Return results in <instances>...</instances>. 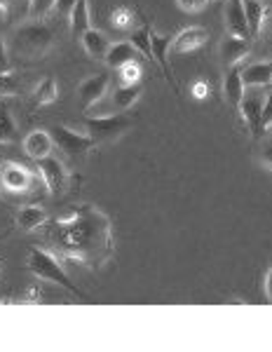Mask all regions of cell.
<instances>
[{
    "label": "cell",
    "instance_id": "obj_2",
    "mask_svg": "<svg viewBox=\"0 0 272 352\" xmlns=\"http://www.w3.org/2000/svg\"><path fill=\"white\" fill-rule=\"evenodd\" d=\"M54 33L47 24H43L41 19H31L26 24H21L12 33V50L14 54L28 56V59H41L52 50Z\"/></svg>",
    "mask_w": 272,
    "mask_h": 352
},
{
    "label": "cell",
    "instance_id": "obj_3",
    "mask_svg": "<svg viewBox=\"0 0 272 352\" xmlns=\"http://www.w3.org/2000/svg\"><path fill=\"white\" fill-rule=\"evenodd\" d=\"M36 188H45V181L38 169H28L26 164H19L14 160L0 162V197H14L28 195Z\"/></svg>",
    "mask_w": 272,
    "mask_h": 352
},
{
    "label": "cell",
    "instance_id": "obj_10",
    "mask_svg": "<svg viewBox=\"0 0 272 352\" xmlns=\"http://www.w3.org/2000/svg\"><path fill=\"white\" fill-rule=\"evenodd\" d=\"M249 52H251V38L228 36L218 45V56H220V64H223L225 71H228V68H235L245 56H249Z\"/></svg>",
    "mask_w": 272,
    "mask_h": 352
},
{
    "label": "cell",
    "instance_id": "obj_11",
    "mask_svg": "<svg viewBox=\"0 0 272 352\" xmlns=\"http://www.w3.org/2000/svg\"><path fill=\"white\" fill-rule=\"evenodd\" d=\"M207 38H209L207 28L188 26V28H183V31L174 36L172 50H169V52H172V56L174 54H190V52H195V50H200L202 45L207 43Z\"/></svg>",
    "mask_w": 272,
    "mask_h": 352
},
{
    "label": "cell",
    "instance_id": "obj_4",
    "mask_svg": "<svg viewBox=\"0 0 272 352\" xmlns=\"http://www.w3.org/2000/svg\"><path fill=\"white\" fill-rule=\"evenodd\" d=\"M28 270L33 272V275L38 277V280L43 282H54V285H59L61 289H66L68 294H73V296H82V292L73 285V280L68 277V272L64 270V265H61V261L56 254L47 252V249H31L28 252V261H26Z\"/></svg>",
    "mask_w": 272,
    "mask_h": 352
},
{
    "label": "cell",
    "instance_id": "obj_41",
    "mask_svg": "<svg viewBox=\"0 0 272 352\" xmlns=\"http://www.w3.org/2000/svg\"><path fill=\"white\" fill-rule=\"evenodd\" d=\"M270 66H272V59H270Z\"/></svg>",
    "mask_w": 272,
    "mask_h": 352
},
{
    "label": "cell",
    "instance_id": "obj_9",
    "mask_svg": "<svg viewBox=\"0 0 272 352\" xmlns=\"http://www.w3.org/2000/svg\"><path fill=\"white\" fill-rule=\"evenodd\" d=\"M263 104H265V92H260V87H249V92H245V99H242V104L237 106V111L242 113V120L247 122L249 132H251L253 136H258Z\"/></svg>",
    "mask_w": 272,
    "mask_h": 352
},
{
    "label": "cell",
    "instance_id": "obj_28",
    "mask_svg": "<svg viewBox=\"0 0 272 352\" xmlns=\"http://www.w3.org/2000/svg\"><path fill=\"white\" fill-rule=\"evenodd\" d=\"M56 0H28V19H45L54 10Z\"/></svg>",
    "mask_w": 272,
    "mask_h": 352
},
{
    "label": "cell",
    "instance_id": "obj_19",
    "mask_svg": "<svg viewBox=\"0 0 272 352\" xmlns=\"http://www.w3.org/2000/svg\"><path fill=\"white\" fill-rule=\"evenodd\" d=\"M68 26L76 38H80L87 28H92V12H89V0H76L73 10L68 12Z\"/></svg>",
    "mask_w": 272,
    "mask_h": 352
},
{
    "label": "cell",
    "instance_id": "obj_34",
    "mask_svg": "<svg viewBox=\"0 0 272 352\" xmlns=\"http://www.w3.org/2000/svg\"><path fill=\"white\" fill-rule=\"evenodd\" d=\"M73 5H76V0H56V5H54V12H59V14H66L73 10Z\"/></svg>",
    "mask_w": 272,
    "mask_h": 352
},
{
    "label": "cell",
    "instance_id": "obj_39",
    "mask_svg": "<svg viewBox=\"0 0 272 352\" xmlns=\"http://www.w3.org/2000/svg\"><path fill=\"white\" fill-rule=\"evenodd\" d=\"M8 3H12V0H0V5H8Z\"/></svg>",
    "mask_w": 272,
    "mask_h": 352
},
{
    "label": "cell",
    "instance_id": "obj_31",
    "mask_svg": "<svg viewBox=\"0 0 272 352\" xmlns=\"http://www.w3.org/2000/svg\"><path fill=\"white\" fill-rule=\"evenodd\" d=\"M258 157H260V162H263V167H268L272 172V136H268V139L260 144Z\"/></svg>",
    "mask_w": 272,
    "mask_h": 352
},
{
    "label": "cell",
    "instance_id": "obj_26",
    "mask_svg": "<svg viewBox=\"0 0 272 352\" xmlns=\"http://www.w3.org/2000/svg\"><path fill=\"white\" fill-rule=\"evenodd\" d=\"M141 76H144V71H141L139 61H129V64L117 68V85H139Z\"/></svg>",
    "mask_w": 272,
    "mask_h": 352
},
{
    "label": "cell",
    "instance_id": "obj_14",
    "mask_svg": "<svg viewBox=\"0 0 272 352\" xmlns=\"http://www.w3.org/2000/svg\"><path fill=\"white\" fill-rule=\"evenodd\" d=\"M52 151H54V141L49 129H33V132H28L24 136V153L33 162L52 155Z\"/></svg>",
    "mask_w": 272,
    "mask_h": 352
},
{
    "label": "cell",
    "instance_id": "obj_30",
    "mask_svg": "<svg viewBox=\"0 0 272 352\" xmlns=\"http://www.w3.org/2000/svg\"><path fill=\"white\" fill-rule=\"evenodd\" d=\"M272 129V89L265 94V104H263V113H260V127H258V136L268 134Z\"/></svg>",
    "mask_w": 272,
    "mask_h": 352
},
{
    "label": "cell",
    "instance_id": "obj_12",
    "mask_svg": "<svg viewBox=\"0 0 272 352\" xmlns=\"http://www.w3.org/2000/svg\"><path fill=\"white\" fill-rule=\"evenodd\" d=\"M172 41L174 36H160V33H152L150 31V47H152V61L160 66L164 80L169 85H174V89H179L177 80L172 76V66H169V50H172Z\"/></svg>",
    "mask_w": 272,
    "mask_h": 352
},
{
    "label": "cell",
    "instance_id": "obj_21",
    "mask_svg": "<svg viewBox=\"0 0 272 352\" xmlns=\"http://www.w3.org/2000/svg\"><path fill=\"white\" fill-rule=\"evenodd\" d=\"M242 80H245V87H268L272 80L270 61H258V64L247 66L242 71Z\"/></svg>",
    "mask_w": 272,
    "mask_h": 352
},
{
    "label": "cell",
    "instance_id": "obj_27",
    "mask_svg": "<svg viewBox=\"0 0 272 352\" xmlns=\"http://www.w3.org/2000/svg\"><path fill=\"white\" fill-rule=\"evenodd\" d=\"M111 26L115 31H129L134 26V12L129 8H115L111 12Z\"/></svg>",
    "mask_w": 272,
    "mask_h": 352
},
{
    "label": "cell",
    "instance_id": "obj_7",
    "mask_svg": "<svg viewBox=\"0 0 272 352\" xmlns=\"http://www.w3.org/2000/svg\"><path fill=\"white\" fill-rule=\"evenodd\" d=\"M36 169L41 172L43 176V181H45V188H47L49 195H61V192H66L68 188V169H66V164L59 160V157H52V155H47V157H43V160H38L36 162Z\"/></svg>",
    "mask_w": 272,
    "mask_h": 352
},
{
    "label": "cell",
    "instance_id": "obj_13",
    "mask_svg": "<svg viewBox=\"0 0 272 352\" xmlns=\"http://www.w3.org/2000/svg\"><path fill=\"white\" fill-rule=\"evenodd\" d=\"M141 92H144L141 82L139 85H117L111 94H106V96H109V111H106V116L129 111L136 101L141 99Z\"/></svg>",
    "mask_w": 272,
    "mask_h": 352
},
{
    "label": "cell",
    "instance_id": "obj_42",
    "mask_svg": "<svg viewBox=\"0 0 272 352\" xmlns=\"http://www.w3.org/2000/svg\"><path fill=\"white\" fill-rule=\"evenodd\" d=\"M0 296H3V292H0Z\"/></svg>",
    "mask_w": 272,
    "mask_h": 352
},
{
    "label": "cell",
    "instance_id": "obj_32",
    "mask_svg": "<svg viewBox=\"0 0 272 352\" xmlns=\"http://www.w3.org/2000/svg\"><path fill=\"white\" fill-rule=\"evenodd\" d=\"M179 3V8L183 10V12H200V10L207 8V3L209 0H177Z\"/></svg>",
    "mask_w": 272,
    "mask_h": 352
},
{
    "label": "cell",
    "instance_id": "obj_6",
    "mask_svg": "<svg viewBox=\"0 0 272 352\" xmlns=\"http://www.w3.org/2000/svg\"><path fill=\"white\" fill-rule=\"evenodd\" d=\"M49 134H52V141H54L56 148L68 157L87 155V153L96 146L87 132H76V129L66 127V124H54V127L49 129Z\"/></svg>",
    "mask_w": 272,
    "mask_h": 352
},
{
    "label": "cell",
    "instance_id": "obj_16",
    "mask_svg": "<svg viewBox=\"0 0 272 352\" xmlns=\"http://www.w3.org/2000/svg\"><path fill=\"white\" fill-rule=\"evenodd\" d=\"M242 8H245V16L249 24V36L258 38L265 28V21H268V8H265L263 0H242Z\"/></svg>",
    "mask_w": 272,
    "mask_h": 352
},
{
    "label": "cell",
    "instance_id": "obj_22",
    "mask_svg": "<svg viewBox=\"0 0 272 352\" xmlns=\"http://www.w3.org/2000/svg\"><path fill=\"white\" fill-rule=\"evenodd\" d=\"M136 56H141L139 52H136V47L132 43H113L111 50L106 52V64H109L111 68H120L124 64H129V61H136Z\"/></svg>",
    "mask_w": 272,
    "mask_h": 352
},
{
    "label": "cell",
    "instance_id": "obj_38",
    "mask_svg": "<svg viewBox=\"0 0 272 352\" xmlns=\"http://www.w3.org/2000/svg\"><path fill=\"white\" fill-rule=\"evenodd\" d=\"M263 31H268V38L272 41V12L268 14V21H265V28H263Z\"/></svg>",
    "mask_w": 272,
    "mask_h": 352
},
{
    "label": "cell",
    "instance_id": "obj_15",
    "mask_svg": "<svg viewBox=\"0 0 272 352\" xmlns=\"http://www.w3.org/2000/svg\"><path fill=\"white\" fill-rule=\"evenodd\" d=\"M225 31H228V36L235 38H251L249 36V24L242 0H228L225 3Z\"/></svg>",
    "mask_w": 272,
    "mask_h": 352
},
{
    "label": "cell",
    "instance_id": "obj_18",
    "mask_svg": "<svg viewBox=\"0 0 272 352\" xmlns=\"http://www.w3.org/2000/svg\"><path fill=\"white\" fill-rule=\"evenodd\" d=\"M245 80H242V71L240 68H228V73H225L223 78V94H225V101H228L230 106H240L242 99H245Z\"/></svg>",
    "mask_w": 272,
    "mask_h": 352
},
{
    "label": "cell",
    "instance_id": "obj_5",
    "mask_svg": "<svg viewBox=\"0 0 272 352\" xmlns=\"http://www.w3.org/2000/svg\"><path fill=\"white\" fill-rule=\"evenodd\" d=\"M129 127H132V118L124 116V113H113V116L87 118L84 132L92 136V141L99 146V144H111V141L120 139Z\"/></svg>",
    "mask_w": 272,
    "mask_h": 352
},
{
    "label": "cell",
    "instance_id": "obj_1",
    "mask_svg": "<svg viewBox=\"0 0 272 352\" xmlns=\"http://www.w3.org/2000/svg\"><path fill=\"white\" fill-rule=\"evenodd\" d=\"M49 240L54 242L61 258L87 268H101L115 252L111 221L92 204H80L66 217L56 219Z\"/></svg>",
    "mask_w": 272,
    "mask_h": 352
},
{
    "label": "cell",
    "instance_id": "obj_36",
    "mask_svg": "<svg viewBox=\"0 0 272 352\" xmlns=\"http://www.w3.org/2000/svg\"><path fill=\"white\" fill-rule=\"evenodd\" d=\"M5 64H8V47H5L3 38H0V68H5Z\"/></svg>",
    "mask_w": 272,
    "mask_h": 352
},
{
    "label": "cell",
    "instance_id": "obj_37",
    "mask_svg": "<svg viewBox=\"0 0 272 352\" xmlns=\"http://www.w3.org/2000/svg\"><path fill=\"white\" fill-rule=\"evenodd\" d=\"M8 5H0V24H5L8 21Z\"/></svg>",
    "mask_w": 272,
    "mask_h": 352
},
{
    "label": "cell",
    "instance_id": "obj_24",
    "mask_svg": "<svg viewBox=\"0 0 272 352\" xmlns=\"http://www.w3.org/2000/svg\"><path fill=\"white\" fill-rule=\"evenodd\" d=\"M129 43L136 47V52H139L144 59L152 61V47H150V28L144 26V28H136L132 31V36H129Z\"/></svg>",
    "mask_w": 272,
    "mask_h": 352
},
{
    "label": "cell",
    "instance_id": "obj_20",
    "mask_svg": "<svg viewBox=\"0 0 272 352\" xmlns=\"http://www.w3.org/2000/svg\"><path fill=\"white\" fill-rule=\"evenodd\" d=\"M45 221H47V214H45V209L38 207V204H26V207H21L19 212H16V226L24 232L38 230L41 226H45Z\"/></svg>",
    "mask_w": 272,
    "mask_h": 352
},
{
    "label": "cell",
    "instance_id": "obj_23",
    "mask_svg": "<svg viewBox=\"0 0 272 352\" xmlns=\"http://www.w3.org/2000/svg\"><path fill=\"white\" fill-rule=\"evenodd\" d=\"M59 99V89H56V80L54 78H43L38 82V87L33 89V104L36 106H47L54 104Z\"/></svg>",
    "mask_w": 272,
    "mask_h": 352
},
{
    "label": "cell",
    "instance_id": "obj_35",
    "mask_svg": "<svg viewBox=\"0 0 272 352\" xmlns=\"http://www.w3.org/2000/svg\"><path fill=\"white\" fill-rule=\"evenodd\" d=\"M265 296H268V300L272 303V265H270L268 275H265Z\"/></svg>",
    "mask_w": 272,
    "mask_h": 352
},
{
    "label": "cell",
    "instance_id": "obj_25",
    "mask_svg": "<svg viewBox=\"0 0 272 352\" xmlns=\"http://www.w3.org/2000/svg\"><path fill=\"white\" fill-rule=\"evenodd\" d=\"M16 136V122L12 118V111L5 104H0V144H10Z\"/></svg>",
    "mask_w": 272,
    "mask_h": 352
},
{
    "label": "cell",
    "instance_id": "obj_40",
    "mask_svg": "<svg viewBox=\"0 0 272 352\" xmlns=\"http://www.w3.org/2000/svg\"><path fill=\"white\" fill-rule=\"evenodd\" d=\"M270 89H272V80H270Z\"/></svg>",
    "mask_w": 272,
    "mask_h": 352
},
{
    "label": "cell",
    "instance_id": "obj_29",
    "mask_svg": "<svg viewBox=\"0 0 272 352\" xmlns=\"http://www.w3.org/2000/svg\"><path fill=\"white\" fill-rule=\"evenodd\" d=\"M19 92V80L12 71L0 68V96H14Z\"/></svg>",
    "mask_w": 272,
    "mask_h": 352
},
{
    "label": "cell",
    "instance_id": "obj_33",
    "mask_svg": "<svg viewBox=\"0 0 272 352\" xmlns=\"http://www.w3.org/2000/svg\"><path fill=\"white\" fill-rule=\"evenodd\" d=\"M190 92H192V96H195V99H204V96L209 94V85L204 82V80H197V82L190 85Z\"/></svg>",
    "mask_w": 272,
    "mask_h": 352
},
{
    "label": "cell",
    "instance_id": "obj_17",
    "mask_svg": "<svg viewBox=\"0 0 272 352\" xmlns=\"http://www.w3.org/2000/svg\"><path fill=\"white\" fill-rule=\"evenodd\" d=\"M80 43H82V50L87 52L92 59H106V52L111 50V41L104 31L99 28H87V31L80 36Z\"/></svg>",
    "mask_w": 272,
    "mask_h": 352
},
{
    "label": "cell",
    "instance_id": "obj_8",
    "mask_svg": "<svg viewBox=\"0 0 272 352\" xmlns=\"http://www.w3.org/2000/svg\"><path fill=\"white\" fill-rule=\"evenodd\" d=\"M109 85H111V78L106 73H99V76H92L87 80L80 82L78 87V106H80L82 113H89L109 94Z\"/></svg>",
    "mask_w": 272,
    "mask_h": 352
}]
</instances>
